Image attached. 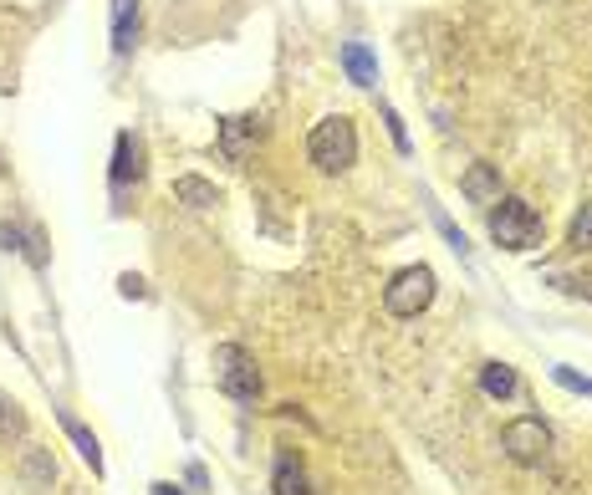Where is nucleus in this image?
<instances>
[{
	"label": "nucleus",
	"mask_w": 592,
	"mask_h": 495,
	"mask_svg": "<svg viewBox=\"0 0 592 495\" xmlns=\"http://www.w3.org/2000/svg\"><path fill=\"white\" fill-rule=\"evenodd\" d=\"M490 241L506 245V251H537L547 241V225L521 194H500L490 204Z\"/></svg>",
	"instance_id": "f257e3e1"
},
{
	"label": "nucleus",
	"mask_w": 592,
	"mask_h": 495,
	"mask_svg": "<svg viewBox=\"0 0 592 495\" xmlns=\"http://www.w3.org/2000/svg\"><path fill=\"white\" fill-rule=\"evenodd\" d=\"M307 159H312L322 175H347V169L357 164V128H353V118L332 113V118L316 123L312 138H307Z\"/></svg>",
	"instance_id": "f03ea898"
},
{
	"label": "nucleus",
	"mask_w": 592,
	"mask_h": 495,
	"mask_svg": "<svg viewBox=\"0 0 592 495\" xmlns=\"http://www.w3.org/2000/svg\"><path fill=\"white\" fill-rule=\"evenodd\" d=\"M215 383H220V393H230V399H240V403L261 399L256 358H250L246 348H236V343H220V348H215Z\"/></svg>",
	"instance_id": "7ed1b4c3"
},
{
	"label": "nucleus",
	"mask_w": 592,
	"mask_h": 495,
	"mask_svg": "<svg viewBox=\"0 0 592 495\" xmlns=\"http://www.w3.org/2000/svg\"><path fill=\"white\" fill-rule=\"evenodd\" d=\"M429 302H435V271L429 266H404L383 292V307L394 317H419Z\"/></svg>",
	"instance_id": "20e7f679"
},
{
	"label": "nucleus",
	"mask_w": 592,
	"mask_h": 495,
	"mask_svg": "<svg viewBox=\"0 0 592 495\" xmlns=\"http://www.w3.org/2000/svg\"><path fill=\"white\" fill-rule=\"evenodd\" d=\"M500 450L516 460V465H541V460L552 455V429L541 424V419H511V424L500 429Z\"/></svg>",
	"instance_id": "39448f33"
},
{
	"label": "nucleus",
	"mask_w": 592,
	"mask_h": 495,
	"mask_svg": "<svg viewBox=\"0 0 592 495\" xmlns=\"http://www.w3.org/2000/svg\"><path fill=\"white\" fill-rule=\"evenodd\" d=\"M138 179H144V148L133 134H118V144H113V189H128Z\"/></svg>",
	"instance_id": "423d86ee"
},
{
	"label": "nucleus",
	"mask_w": 592,
	"mask_h": 495,
	"mask_svg": "<svg viewBox=\"0 0 592 495\" xmlns=\"http://www.w3.org/2000/svg\"><path fill=\"white\" fill-rule=\"evenodd\" d=\"M460 189H465V200H470V204H486V210H490V204L500 200V175H496V164H475L470 175L460 179Z\"/></svg>",
	"instance_id": "0eeeda50"
},
{
	"label": "nucleus",
	"mask_w": 592,
	"mask_h": 495,
	"mask_svg": "<svg viewBox=\"0 0 592 495\" xmlns=\"http://www.w3.org/2000/svg\"><path fill=\"white\" fill-rule=\"evenodd\" d=\"M261 144V118H230L220 128V148L225 159H246V148Z\"/></svg>",
	"instance_id": "6e6552de"
},
{
	"label": "nucleus",
	"mask_w": 592,
	"mask_h": 495,
	"mask_svg": "<svg viewBox=\"0 0 592 495\" xmlns=\"http://www.w3.org/2000/svg\"><path fill=\"white\" fill-rule=\"evenodd\" d=\"M138 41V0H113V52L128 56Z\"/></svg>",
	"instance_id": "1a4fd4ad"
},
{
	"label": "nucleus",
	"mask_w": 592,
	"mask_h": 495,
	"mask_svg": "<svg viewBox=\"0 0 592 495\" xmlns=\"http://www.w3.org/2000/svg\"><path fill=\"white\" fill-rule=\"evenodd\" d=\"M343 72L357 82V87H373V82H378V62H373V52L363 41H347L343 46Z\"/></svg>",
	"instance_id": "9d476101"
},
{
	"label": "nucleus",
	"mask_w": 592,
	"mask_h": 495,
	"mask_svg": "<svg viewBox=\"0 0 592 495\" xmlns=\"http://www.w3.org/2000/svg\"><path fill=\"white\" fill-rule=\"evenodd\" d=\"M480 389H486L490 399H516V393H521V378H516L511 362H486V368H480Z\"/></svg>",
	"instance_id": "9b49d317"
},
{
	"label": "nucleus",
	"mask_w": 592,
	"mask_h": 495,
	"mask_svg": "<svg viewBox=\"0 0 592 495\" xmlns=\"http://www.w3.org/2000/svg\"><path fill=\"white\" fill-rule=\"evenodd\" d=\"M174 194H179L189 210H210V204H220V189H215L210 179H199V175L174 179Z\"/></svg>",
	"instance_id": "f8f14e48"
},
{
	"label": "nucleus",
	"mask_w": 592,
	"mask_h": 495,
	"mask_svg": "<svg viewBox=\"0 0 592 495\" xmlns=\"http://www.w3.org/2000/svg\"><path fill=\"white\" fill-rule=\"evenodd\" d=\"M56 419H62V429L72 434V444H77V455L87 460V465H93V475H103V450H97V434H93V429L77 424L72 414H56Z\"/></svg>",
	"instance_id": "ddd939ff"
},
{
	"label": "nucleus",
	"mask_w": 592,
	"mask_h": 495,
	"mask_svg": "<svg viewBox=\"0 0 592 495\" xmlns=\"http://www.w3.org/2000/svg\"><path fill=\"white\" fill-rule=\"evenodd\" d=\"M21 481L31 485V491H46V485L56 481V465L46 450H27V460H21Z\"/></svg>",
	"instance_id": "4468645a"
},
{
	"label": "nucleus",
	"mask_w": 592,
	"mask_h": 495,
	"mask_svg": "<svg viewBox=\"0 0 592 495\" xmlns=\"http://www.w3.org/2000/svg\"><path fill=\"white\" fill-rule=\"evenodd\" d=\"M271 491H277V495H312V491H307V470L297 465V460H291V455H281V460H277V475H271Z\"/></svg>",
	"instance_id": "2eb2a0df"
},
{
	"label": "nucleus",
	"mask_w": 592,
	"mask_h": 495,
	"mask_svg": "<svg viewBox=\"0 0 592 495\" xmlns=\"http://www.w3.org/2000/svg\"><path fill=\"white\" fill-rule=\"evenodd\" d=\"M21 434H27V414H21V403L0 393V440H21Z\"/></svg>",
	"instance_id": "dca6fc26"
},
{
	"label": "nucleus",
	"mask_w": 592,
	"mask_h": 495,
	"mask_svg": "<svg viewBox=\"0 0 592 495\" xmlns=\"http://www.w3.org/2000/svg\"><path fill=\"white\" fill-rule=\"evenodd\" d=\"M567 245H572V251H592V200L578 210L572 230H567Z\"/></svg>",
	"instance_id": "f3484780"
},
{
	"label": "nucleus",
	"mask_w": 592,
	"mask_h": 495,
	"mask_svg": "<svg viewBox=\"0 0 592 495\" xmlns=\"http://www.w3.org/2000/svg\"><path fill=\"white\" fill-rule=\"evenodd\" d=\"M552 286H562V292H572V296H588V302H592V276H557Z\"/></svg>",
	"instance_id": "a211bd4d"
},
{
	"label": "nucleus",
	"mask_w": 592,
	"mask_h": 495,
	"mask_svg": "<svg viewBox=\"0 0 592 495\" xmlns=\"http://www.w3.org/2000/svg\"><path fill=\"white\" fill-rule=\"evenodd\" d=\"M383 123H388V134H394V144L408 154V134H404V123H398V113H394V107H383Z\"/></svg>",
	"instance_id": "6ab92c4d"
},
{
	"label": "nucleus",
	"mask_w": 592,
	"mask_h": 495,
	"mask_svg": "<svg viewBox=\"0 0 592 495\" xmlns=\"http://www.w3.org/2000/svg\"><path fill=\"white\" fill-rule=\"evenodd\" d=\"M557 383H562V389H578V393H592V378H578V373H567V368H557Z\"/></svg>",
	"instance_id": "aec40b11"
},
{
	"label": "nucleus",
	"mask_w": 592,
	"mask_h": 495,
	"mask_svg": "<svg viewBox=\"0 0 592 495\" xmlns=\"http://www.w3.org/2000/svg\"><path fill=\"white\" fill-rule=\"evenodd\" d=\"M435 220H439V230H445V235H449V245H455V251H470V241H465V235H460V230H455V225H449V220H445V214H435Z\"/></svg>",
	"instance_id": "412c9836"
},
{
	"label": "nucleus",
	"mask_w": 592,
	"mask_h": 495,
	"mask_svg": "<svg viewBox=\"0 0 592 495\" xmlns=\"http://www.w3.org/2000/svg\"><path fill=\"white\" fill-rule=\"evenodd\" d=\"M118 292H123V296H144V282H138V276H123Z\"/></svg>",
	"instance_id": "4be33fe9"
},
{
	"label": "nucleus",
	"mask_w": 592,
	"mask_h": 495,
	"mask_svg": "<svg viewBox=\"0 0 592 495\" xmlns=\"http://www.w3.org/2000/svg\"><path fill=\"white\" fill-rule=\"evenodd\" d=\"M154 495H185V491H179V485H169V481H158V485H154Z\"/></svg>",
	"instance_id": "5701e85b"
}]
</instances>
